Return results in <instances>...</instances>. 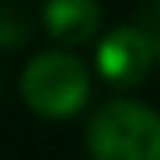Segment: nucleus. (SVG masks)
<instances>
[{"label":"nucleus","mask_w":160,"mask_h":160,"mask_svg":"<svg viewBox=\"0 0 160 160\" xmlns=\"http://www.w3.org/2000/svg\"><path fill=\"white\" fill-rule=\"evenodd\" d=\"M21 98L42 118H70L91 98V70L70 49H45L21 70Z\"/></svg>","instance_id":"obj_2"},{"label":"nucleus","mask_w":160,"mask_h":160,"mask_svg":"<svg viewBox=\"0 0 160 160\" xmlns=\"http://www.w3.org/2000/svg\"><path fill=\"white\" fill-rule=\"evenodd\" d=\"M28 38V21L18 7H0V45H21Z\"/></svg>","instance_id":"obj_5"},{"label":"nucleus","mask_w":160,"mask_h":160,"mask_svg":"<svg viewBox=\"0 0 160 160\" xmlns=\"http://www.w3.org/2000/svg\"><path fill=\"white\" fill-rule=\"evenodd\" d=\"M0 84H4V77H0Z\"/></svg>","instance_id":"obj_7"},{"label":"nucleus","mask_w":160,"mask_h":160,"mask_svg":"<svg viewBox=\"0 0 160 160\" xmlns=\"http://www.w3.org/2000/svg\"><path fill=\"white\" fill-rule=\"evenodd\" d=\"M94 160H160V112L136 98H112L87 122Z\"/></svg>","instance_id":"obj_1"},{"label":"nucleus","mask_w":160,"mask_h":160,"mask_svg":"<svg viewBox=\"0 0 160 160\" xmlns=\"http://www.w3.org/2000/svg\"><path fill=\"white\" fill-rule=\"evenodd\" d=\"M42 21L52 38L66 45L87 42L101 24V4L98 0H45Z\"/></svg>","instance_id":"obj_4"},{"label":"nucleus","mask_w":160,"mask_h":160,"mask_svg":"<svg viewBox=\"0 0 160 160\" xmlns=\"http://www.w3.org/2000/svg\"><path fill=\"white\" fill-rule=\"evenodd\" d=\"M153 59H157V45L139 24H118L98 45V70L118 87L139 84L150 73Z\"/></svg>","instance_id":"obj_3"},{"label":"nucleus","mask_w":160,"mask_h":160,"mask_svg":"<svg viewBox=\"0 0 160 160\" xmlns=\"http://www.w3.org/2000/svg\"><path fill=\"white\" fill-rule=\"evenodd\" d=\"M157 11H160V0H157Z\"/></svg>","instance_id":"obj_6"}]
</instances>
